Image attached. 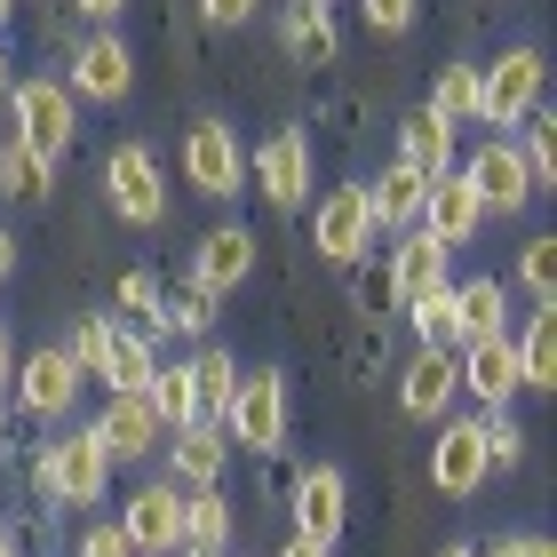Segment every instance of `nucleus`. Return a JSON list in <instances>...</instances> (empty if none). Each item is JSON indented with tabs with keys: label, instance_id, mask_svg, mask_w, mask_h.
<instances>
[{
	"label": "nucleus",
	"instance_id": "obj_31",
	"mask_svg": "<svg viewBox=\"0 0 557 557\" xmlns=\"http://www.w3.org/2000/svg\"><path fill=\"white\" fill-rule=\"evenodd\" d=\"M208 326H215V295H199V287H184V295H168V302H160V319H151L144 335H151V343H168V335H184V343H199V335H208Z\"/></svg>",
	"mask_w": 557,
	"mask_h": 557
},
{
	"label": "nucleus",
	"instance_id": "obj_39",
	"mask_svg": "<svg viewBox=\"0 0 557 557\" xmlns=\"http://www.w3.org/2000/svg\"><path fill=\"white\" fill-rule=\"evenodd\" d=\"M359 16H367V33H383V40H398V33H414L422 0H359Z\"/></svg>",
	"mask_w": 557,
	"mask_h": 557
},
{
	"label": "nucleus",
	"instance_id": "obj_1",
	"mask_svg": "<svg viewBox=\"0 0 557 557\" xmlns=\"http://www.w3.org/2000/svg\"><path fill=\"white\" fill-rule=\"evenodd\" d=\"M542 88H549V64H542V48H534V40L502 48L494 64H478V128H494V136L525 128V120L542 112Z\"/></svg>",
	"mask_w": 557,
	"mask_h": 557
},
{
	"label": "nucleus",
	"instance_id": "obj_2",
	"mask_svg": "<svg viewBox=\"0 0 557 557\" xmlns=\"http://www.w3.org/2000/svg\"><path fill=\"white\" fill-rule=\"evenodd\" d=\"M9 120H16L9 144H24V151H33V160H48V168H57L64 151H72V136H81V104H72V88L57 81V72L16 81V88H9Z\"/></svg>",
	"mask_w": 557,
	"mask_h": 557
},
{
	"label": "nucleus",
	"instance_id": "obj_14",
	"mask_svg": "<svg viewBox=\"0 0 557 557\" xmlns=\"http://www.w3.org/2000/svg\"><path fill=\"white\" fill-rule=\"evenodd\" d=\"M247 168H256V184H263L271 208H311V128L263 136V151H256Z\"/></svg>",
	"mask_w": 557,
	"mask_h": 557
},
{
	"label": "nucleus",
	"instance_id": "obj_41",
	"mask_svg": "<svg viewBox=\"0 0 557 557\" xmlns=\"http://www.w3.org/2000/svg\"><path fill=\"white\" fill-rule=\"evenodd\" d=\"M478 557H557V549H549V534H502V542H486Z\"/></svg>",
	"mask_w": 557,
	"mask_h": 557
},
{
	"label": "nucleus",
	"instance_id": "obj_7",
	"mask_svg": "<svg viewBox=\"0 0 557 557\" xmlns=\"http://www.w3.org/2000/svg\"><path fill=\"white\" fill-rule=\"evenodd\" d=\"M184 184L199 199H232L247 184V144L232 120H191L184 128Z\"/></svg>",
	"mask_w": 557,
	"mask_h": 557
},
{
	"label": "nucleus",
	"instance_id": "obj_48",
	"mask_svg": "<svg viewBox=\"0 0 557 557\" xmlns=\"http://www.w3.org/2000/svg\"><path fill=\"white\" fill-rule=\"evenodd\" d=\"M0 557H24V542L9 534V525H0Z\"/></svg>",
	"mask_w": 557,
	"mask_h": 557
},
{
	"label": "nucleus",
	"instance_id": "obj_38",
	"mask_svg": "<svg viewBox=\"0 0 557 557\" xmlns=\"http://www.w3.org/2000/svg\"><path fill=\"white\" fill-rule=\"evenodd\" d=\"M160 302H168V287H160V271H128V278H120V319H136V326H151V319H160Z\"/></svg>",
	"mask_w": 557,
	"mask_h": 557
},
{
	"label": "nucleus",
	"instance_id": "obj_19",
	"mask_svg": "<svg viewBox=\"0 0 557 557\" xmlns=\"http://www.w3.org/2000/svg\"><path fill=\"white\" fill-rule=\"evenodd\" d=\"M414 232H430V239L446 247V256L486 232V215H478V199H470L462 175H430V191H422V223H414Z\"/></svg>",
	"mask_w": 557,
	"mask_h": 557
},
{
	"label": "nucleus",
	"instance_id": "obj_21",
	"mask_svg": "<svg viewBox=\"0 0 557 557\" xmlns=\"http://www.w3.org/2000/svg\"><path fill=\"white\" fill-rule=\"evenodd\" d=\"M454 335H462V343L510 335V287H502L494 271H478V278H454ZM462 343H454V350H462Z\"/></svg>",
	"mask_w": 557,
	"mask_h": 557
},
{
	"label": "nucleus",
	"instance_id": "obj_46",
	"mask_svg": "<svg viewBox=\"0 0 557 557\" xmlns=\"http://www.w3.org/2000/svg\"><path fill=\"white\" fill-rule=\"evenodd\" d=\"M9 271H16V232L0 223V287H9Z\"/></svg>",
	"mask_w": 557,
	"mask_h": 557
},
{
	"label": "nucleus",
	"instance_id": "obj_16",
	"mask_svg": "<svg viewBox=\"0 0 557 557\" xmlns=\"http://www.w3.org/2000/svg\"><path fill=\"white\" fill-rule=\"evenodd\" d=\"M343 518H350V486H343V470H335V462H311V470L295 478V534L335 549Z\"/></svg>",
	"mask_w": 557,
	"mask_h": 557
},
{
	"label": "nucleus",
	"instance_id": "obj_22",
	"mask_svg": "<svg viewBox=\"0 0 557 557\" xmlns=\"http://www.w3.org/2000/svg\"><path fill=\"white\" fill-rule=\"evenodd\" d=\"M422 191H430V175H422V168H407V160H391V168L367 184L374 232H398V239H407L414 223H422Z\"/></svg>",
	"mask_w": 557,
	"mask_h": 557
},
{
	"label": "nucleus",
	"instance_id": "obj_25",
	"mask_svg": "<svg viewBox=\"0 0 557 557\" xmlns=\"http://www.w3.org/2000/svg\"><path fill=\"white\" fill-rule=\"evenodd\" d=\"M151 367H160V343H151L144 326H120V319H112L96 383H104V391H144V383H151Z\"/></svg>",
	"mask_w": 557,
	"mask_h": 557
},
{
	"label": "nucleus",
	"instance_id": "obj_24",
	"mask_svg": "<svg viewBox=\"0 0 557 557\" xmlns=\"http://www.w3.org/2000/svg\"><path fill=\"white\" fill-rule=\"evenodd\" d=\"M232 525H239V510L223 502V486L184 494V534H175V557H223V549H232Z\"/></svg>",
	"mask_w": 557,
	"mask_h": 557
},
{
	"label": "nucleus",
	"instance_id": "obj_42",
	"mask_svg": "<svg viewBox=\"0 0 557 557\" xmlns=\"http://www.w3.org/2000/svg\"><path fill=\"white\" fill-rule=\"evenodd\" d=\"M359 302H367V311H391V302H398V287H391V256L359 278Z\"/></svg>",
	"mask_w": 557,
	"mask_h": 557
},
{
	"label": "nucleus",
	"instance_id": "obj_51",
	"mask_svg": "<svg viewBox=\"0 0 557 557\" xmlns=\"http://www.w3.org/2000/svg\"><path fill=\"white\" fill-rule=\"evenodd\" d=\"M0 438H9V398H0Z\"/></svg>",
	"mask_w": 557,
	"mask_h": 557
},
{
	"label": "nucleus",
	"instance_id": "obj_27",
	"mask_svg": "<svg viewBox=\"0 0 557 557\" xmlns=\"http://www.w3.org/2000/svg\"><path fill=\"white\" fill-rule=\"evenodd\" d=\"M191 398H199V422H223V407H232V391H239V359L223 343H199L191 350Z\"/></svg>",
	"mask_w": 557,
	"mask_h": 557
},
{
	"label": "nucleus",
	"instance_id": "obj_49",
	"mask_svg": "<svg viewBox=\"0 0 557 557\" xmlns=\"http://www.w3.org/2000/svg\"><path fill=\"white\" fill-rule=\"evenodd\" d=\"M9 88H16V81H9V48H0V104H9Z\"/></svg>",
	"mask_w": 557,
	"mask_h": 557
},
{
	"label": "nucleus",
	"instance_id": "obj_52",
	"mask_svg": "<svg viewBox=\"0 0 557 557\" xmlns=\"http://www.w3.org/2000/svg\"><path fill=\"white\" fill-rule=\"evenodd\" d=\"M9 16H16V0H0V24H9Z\"/></svg>",
	"mask_w": 557,
	"mask_h": 557
},
{
	"label": "nucleus",
	"instance_id": "obj_28",
	"mask_svg": "<svg viewBox=\"0 0 557 557\" xmlns=\"http://www.w3.org/2000/svg\"><path fill=\"white\" fill-rule=\"evenodd\" d=\"M510 350H518L525 391H549V383H557V311H534V319L510 335Z\"/></svg>",
	"mask_w": 557,
	"mask_h": 557
},
{
	"label": "nucleus",
	"instance_id": "obj_45",
	"mask_svg": "<svg viewBox=\"0 0 557 557\" xmlns=\"http://www.w3.org/2000/svg\"><path fill=\"white\" fill-rule=\"evenodd\" d=\"M9 374H16V326H0V398H9Z\"/></svg>",
	"mask_w": 557,
	"mask_h": 557
},
{
	"label": "nucleus",
	"instance_id": "obj_3",
	"mask_svg": "<svg viewBox=\"0 0 557 557\" xmlns=\"http://www.w3.org/2000/svg\"><path fill=\"white\" fill-rule=\"evenodd\" d=\"M33 486H40V502L96 510V502H104V486H112V454L96 446V430H64V438H48V446H40Z\"/></svg>",
	"mask_w": 557,
	"mask_h": 557
},
{
	"label": "nucleus",
	"instance_id": "obj_13",
	"mask_svg": "<svg viewBox=\"0 0 557 557\" xmlns=\"http://www.w3.org/2000/svg\"><path fill=\"white\" fill-rule=\"evenodd\" d=\"M120 534H128L136 557H175V534H184V486H175V478L136 486V502L120 510Z\"/></svg>",
	"mask_w": 557,
	"mask_h": 557
},
{
	"label": "nucleus",
	"instance_id": "obj_47",
	"mask_svg": "<svg viewBox=\"0 0 557 557\" xmlns=\"http://www.w3.org/2000/svg\"><path fill=\"white\" fill-rule=\"evenodd\" d=\"M278 557H335V549H326V542H302V534H287V549H278Z\"/></svg>",
	"mask_w": 557,
	"mask_h": 557
},
{
	"label": "nucleus",
	"instance_id": "obj_4",
	"mask_svg": "<svg viewBox=\"0 0 557 557\" xmlns=\"http://www.w3.org/2000/svg\"><path fill=\"white\" fill-rule=\"evenodd\" d=\"M454 175L470 184V199H478V215H518V208H534V175H525V160H518V136H478L470 144V160H454Z\"/></svg>",
	"mask_w": 557,
	"mask_h": 557
},
{
	"label": "nucleus",
	"instance_id": "obj_8",
	"mask_svg": "<svg viewBox=\"0 0 557 557\" xmlns=\"http://www.w3.org/2000/svg\"><path fill=\"white\" fill-rule=\"evenodd\" d=\"M81 383H88V374L64 359V343H48V350H16V374H9L16 407L33 414V422H64L72 407H81Z\"/></svg>",
	"mask_w": 557,
	"mask_h": 557
},
{
	"label": "nucleus",
	"instance_id": "obj_15",
	"mask_svg": "<svg viewBox=\"0 0 557 557\" xmlns=\"http://www.w3.org/2000/svg\"><path fill=\"white\" fill-rule=\"evenodd\" d=\"M454 374H462V391L478 398L486 414H502L510 398L525 391V374H518V350H510V335H486V343H462L454 350Z\"/></svg>",
	"mask_w": 557,
	"mask_h": 557
},
{
	"label": "nucleus",
	"instance_id": "obj_18",
	"mask_svg": "<svg viewBox=\"0 0 557 557\" xmlns=\"http://www.w3.org/2000/svg\"><path fill=\"white\" fill-rule=\"evenodd\" d=\"M96 430V446L112 454V462H144V454H160V438L168 430L151 422V407H144V391H112V407L88 422Z\"/></svg>",
	"mask_w": 557,
	"mask_h": 557
},
{
	"label": "nucleus",
	"instance_id": "obj_32",
	"mask_svg": "<svg viewBox=\"0 0 557 557\" xmlns=\"http://www.w3.org/2000/svg\"><path fill=\"white\" fill-rule=\"evenodd\" d=\"M48 184H57V168H48V160H33L24 144H0V191H9V199L33 208V199H48Z\"/></svg>",
	"mask_w": 557,
	"mask_h": 557
},
{
	"label": "nucleus",
	"instance_id": "obj_6",
	"mask_svg": "<svg viewBox=\"0 0 557 557\" xmlns=\"http://www.w3.org/2000/svg\"><path fill=\"white\" fill-rule=\"evenodd\" d=\"M104 191H112V215L136 223V232H151V223L168 215V168L151 144H120L104 160Z\"/></svg>",
	"mask_w": 557,
	"mask_h": 557
},
{
	"label": "nucleus",
	"instance_id": "obj_35",
	"mask_svg": "<svg viewBox=\"0 0 557 557\" xmlns=\"http://www.w3.org/2000/svg\"><path fill=\"white\" fill-rule=\"evenodd\" d=\"M478 438H486V470H518L525 462V422L502 407V414H478Z\"/></svg>",
	"mask_w": 557,
	"mask_h": 557
},
{
	"label": "nucleus",
	"instance_id": "obj_9",
	"mask_svg": "<svg viewBox=\"0 0 557 557\" xmlns=\"http://www.w3.org/2000/svg\"><path fill=\"white\" fill-rule=\"evenodd\" d=\"M311 247L326 263H367L374 247V208H367V184H335L311 199Z\"/></svg>",
	"mask_w": 557,
	"mask_h": 557
},
{
	"label": "nucleus",
	"instance_id": "obj_29",
	"mask_svg": "<svg viewBox=\"0 0 557 557\" xmlns=\"http://www.w3.org/2000/svg\"><path fill=\"white\" fill-rule=\"evenodd\" d=\"M144 407H151V422H160V430H184V422H199L191 367H184V359H175V367H151V383H144Z\"/></svg>",
	"mask_w": 557,
	"mask_h": 557
},
{
	"label": "nucleus",
	"instance_id": "obj_36",
	"mask_svg": "<svg viewBox=\"0 0 557 557\" xmlns=\"http://www.w3.org/2000/svg\"><path fill=\"white\" fill-rule=\"evenodd\" d=\"M407 319H414V335H422V350H454L462 335H454V287H438V295H422V302H407Z\"/></svg>",
	"mask_w": 557,
	"mask_h": 557
},
{
	"label": "nucleus",
	"instance_id": "obj_43",
	"mask_svg": "<svg viewBox=\"0 0 557 557\" xmlns=\"http://www.w3.org/2000/svg\"><path fill=\"white\" fill-rule=\"evenodd\" d=\"M256 9H263V0H199V16H208V24H247Z\"/></svg>",
	"mask_w": 557,
	"mask_h": 557
},
{
	"label": "nucleus",
	"instance_id": "obj_10",
	"mask_svg": "<svg viewBox=\"0 0 557 557\" xmlns=\"http://www.w3.org/2000/svg\"><path fill=\"white\" fill-rule=\"evenodd\" d=\"M72 104H120V96L136 88V57L120 33H88L81 48H72V72H64Z\"/></svg>",
	"mask_w": 557,
	"mask_h": 557
},
{
	"label": "nucleus",
	"instance_id": "obj_11",
	"mask_svg": "<svg viewBox=\"0 0 557 557\" xmlns=\"http://www.w3.org/2000/svg\"><path fill=\"white\" fill-rule=\"evenodd\" d=\"M247 271H256V232L247 223H215L208 239L191 247V263H184V287H199V295H232V287H247Z\"/></svg>",
	"mask_w": 557,
	"mask_h": 557
},
{
	"label": "nucleus",
	"instance_id": "obj_26",
	"mask_svg": "<svg viewBox=\"0 0 557 557\" xmlns=\"http://www.w3.org/2000/svg\"><path fill=\"white\" fill-rule=\"evenodd\" d=\"M398 160L422 168V175H454V160H462V151H454V120H438L430 104H414L407 128H398Z\"/></svg>",
	"mask_w": 557,
	"mask_h": 557
},
{
	"label": "nucleus",
	"instance_id": "obj_34",
	"mask_svg": "<svg viewBox=\"0 0 557 557\" xmlns=\"http://www.w3.org/2000/svg\"><path fill=\"white\" fill-rule=\"evenodd\" d=\"M518 278H525V295H534V311H557V239H525V256H518Z\"/></svg>",
	"mask_w": 557,
	"mask_h": 557
},
{
	"label": "nucleus",
	"instance_id": "obj_5",
	"mask_svg": "<svg viewBox=\"0 0 557 557\" xmlns=\"http://www.w3.org/2000/svg\"><path fill=\"white\" fill-rule=\"evenodd\" d=\"M223 438L247 446V454H278V446H287V374H278V367L239 374L232 407H223Z\"/></svg>",
	"mask_w": 557,
	"mask_h": 557
},
{
	"label": "nucleus",
	"instance_id": "obj_40",
	"mask_svg": "<svg viewBox=\"0 0 557 557\" xmlns=\"http://www.w3.org/2000/svg\"><path fill=\"white\" fill-rule=\"evenodd\" d=\"M81 557H136V549H128V534H120V518H96L81 534Z\"/></svg>",
	"mask_w": 557,
	"mask_h": 557
},
{
	"label": "nucleus",
	"instance_id": "obj_23",
	"mask_svg": "<svg viewBox=\"0 0 557 557\" xmlns=\"http://www.w3.org/2000/svg\"><path fill=\"white\" fill-rule=\"evenodd\" d=\"M391 287H398V311H407V302H422V295H438V287H454L446 247L430 239V232H407V239L391 247Z\"/></svg>",
	"mask_w": 557,
	"mask_h": 557
},
{
	"label": "nucleus",
	"instance_id": "obj_30",
	"mask_svg": "<svg viewBox=\"0 0 557 557\" xmlns=\"http://www.w3.org/2000/svg\"><path fill=\"white\" fill-rule=\"evenodd\" d=\"M278 33H287V48H295V57H311V64H335V9H326V0H295Z\"/></svg>",
	"mask_w": 557,
	"mask_h": 557
},
{
	"label": "nucleus",
	"instance_id": "obj_12",
	"mask_svg": "<svg viewBox=\"0 0 557 557\" xmlns=\"http://www.w3.org/2000/svg\"><path fill=\"white\" fill-rule=\"evenodd\" d=\"M486 478H494V470H486L478 414H446V422H438V454H430V486H438L446 502H470Z\"/></svg>",
	"mask_w": 557,
	"mask_h": 557
},
{
	"label": "nucleus",
	"instance_id": "obj_44",
	"mask_svg": "<svg viewBox=\"0 0 557 557\" xmlns=\"http://www.w3.org/2000/svg\"><path fill=\"white\" fill-rule=\"evenodd\" d=\"M72 9H81V16L96 24V33H112V24H120V9H128V0H72Z\"/></svg>",
	"mask_w": 557,
	"mask_h": 557
},
{
	"label": "nucleus",
	"instance_id": "obj_37",
	"mask_svg": "<svg viewBox=\"0 0 557 557\" xmlns=\"http://www.w3.org/2000/svg\"><path fill=\"white\" fill-rule=\"evenodd\" d=\"M518 160H525V175H534V191H549L557 184V128L534 112L525 120V136H518Z\"/></svg>",
	"mask_w": 557,
	"mask_h": 557
},
{
	"label": "nucleus",
	"instance_id": "obj_17",
	"mask_svg": "<svg viewBox=\"0 0 557 557\" xmlns=\"http://www.w3.org/2000/svg\"><path fill=\"white\" fill-rule=\"evenodd\" d=\"M223 462H232L223 422H184V430H168V470H175V486H184V494L223 486Z\"/></svg>",
	"mask_w": 557,
	"mask_h": 557
},
{
	"label": "nucleus",
	"instance_id": "obj_20",
	"mask_svg": "<svg viewBox=\"0 0 557 557\" xmlns=\"http://www.w3.org/2000/svg\"><path fill=\"white\" fill-rule=\"evenodd\" d=\"M462 398V374H454V350H414L407 374H398V407L414 422H446V407Z\"/></svg>",
	"mask_w": 557,
	"mask_h": 557
},
{
	"label": "nucleus",
	"instance_id": "obj_33",
	"mask_svg": "<svg viewBox=\"0 0 557 557\" xmlns=\"http://www.w3.org/2000/svg\"><path fill=\"white\" fill-rule=\"evenodd\" d=\"M430 112L454 120V128H462V120H478V64H446L438 88H430Z\"/></svg>",
	"mask_w": 557,
	"mask_h": 557
},
{
	"label": "nucleus",
	"instance_id": "obj_50",
	"mask_svg": "<svg viewBox=\"0 0 557 557\" xmlns=\"http://www.w3.org/2000/svg\"><path fill=\"white\" fill-rule=\"evenodd\" d=\"M438 557H478V549H470V542H446V549H438Z\"/></svg>",
	"mask_w": 557,
	"mask_h": 557
}]
</instances>
